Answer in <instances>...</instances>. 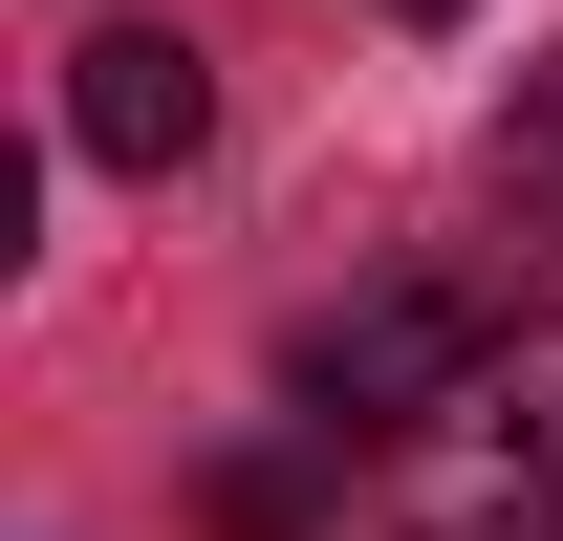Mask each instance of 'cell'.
<instances>
[{
	"mask_svg": "<svg viewBox=\"0 0 563 541\" xmlns=\"http://www.w3.org/2000/svg\"><path fill=\"white\" fill-rule=\"evenodd\" d=\"M390 498H412V541H520V520H563V325H498V368L390 455Z\"/></svg>",
	"mask_w": 563,
	"mask_h": 541,
	"instance_id": "cell-1",
	"label": "cell"
},
{
	"mask_svg": "<svg viewBox=\"0 0 563 541\" xmlns=\"http://www.w3.org/2000/svg\"><path fill=\"white\" fill-rule=\"evenodd\" d=\"M477 368H498V303H477V281H368L347 325H303V368H282V390H303V433H325V455H347V433H368V455H412Z\"/></svg>",
	"mask_w": 563,
	"mask_h": 541,
	"instance_id": "cell-2",
	"label": "cell"
},
{
	"mask_svg": "<svg viewBox=\"0 0 563 541\" xmlns=\"http://www.w3.org/2000/svg\"><path fill=\"white\" fill-rule=\"evenodd\" d=\"M66 131L109 152V174H196V131H217V66L174 44V22H109L66 66Z\"/></svg>",
	"mask_w": 563,
	"mask_h": 541,
	"instance_id": "cell-3",
	"label": "cell"
},
{
	"mask_svg": "<svg viewBox=\"0 0 563 541\" xmlns=\"http://www.w3.org/2000/svg\"><path fill=\"white\" fill-rule=\"evenodd\" d=\"M303 498H325L303 455H217V541H303Z\"/></svg>",
	"mask_w": 563,
	"mask_h": 541,
	"instance_id": "cell-4",
	"label": "cell"
},
{
	"mask_svg": "<svg viewBox=\"0 0 563 541\" xmlns=\"http://www.w3.org/2000/svg\"><path fill=\"white\" fill-rule=\"evenodd\" d=\"M520 174H542V196H563V66L520 87Z\"/></svg>",
	"mask_w": 563,
	"mask_h": 541,
	"instance_id": "cell-5",
	"label": "cell"
},
{
	"mask_svg": "<svg viewBox=\"0 0 563 541\" xmlns=\"http://www.w3.org/2000/svg\"><path fill=\"white\" fill-rule=\"evenodd\" d=\"M390 22H477V0H390Z\"/></svg>",
	"mask_w": 563,
	"mask_h": 541,
	"instance_id": "cell-6",
	"label": "cell"
}]
</instances>
